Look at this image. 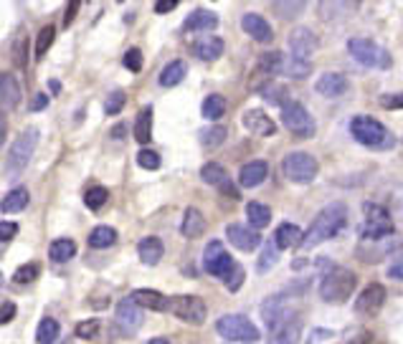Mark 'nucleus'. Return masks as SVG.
<instances>
[{"label":"nucleus","instance_id":"obj_44","mask_svg":"<svg viewBox=\"0 0 403 344\" xmlns=\"http://www.w3.org/2000/svg\"><path fill=\"white\" fill-rule=\"evenodd\" d=\"M107 197H110L107 188H91L84 193V202H87V208L89 210H99L104 202H107Z\"/></svg>","mask_w":403,"mask_h":344},{"label":"nucleus","instance_id":"obj_9","mask_svg":"<svg viewBox=\"0 0 403 344\" xmlns=\"http://www.w3.org/2000/svg\"><path fill=\"white\" fill-rule=\"evenodd\" d=\"M350 56L368 68H388L390 56L386 48H381L378 43H373L370 38H350L348 40Z\"/></svg>","mask_w":403,"mask_h":344},{"label":"nucleus","instance_id":"obj_5","mask_svg":"<svg viewBox=\"0 0 403 344\" xmlns=\"http://www.w3.org/2000/svg\"><path fill=\"white\" fill-rule=\"evenodd\" d=\"M216 331L228 342H259V329L256 324H251V319H247L244 314H226L216 322Z\"/></svg>","mask_w":403,"mask_h":344},{"label":"nucleus","instance_id":"obj_49","mask_svg":"<svg viewBox=\"0 0 403 344\" xmlns=\"http://www.w3.org/2000/svg\"><path fill=\"white\" fill-rule=\"evenodd\" d=\"M124 66L130 68L132 74H137V71H142V51L140 48H130L127 54H124Z\"/></svg>","mask_w":403,"mask_h":344},{"label":"nucleus","instance_id":"obj_2","mask_svg":"<svg viewBox=\"0 0 403 344\" xmlns=\"http://www.w3.org/2000/svg\"><path fill=\"white\" fill-rule=\"evenodd\" d=\"M350 132L356 137L360 144L370 149H390L396 144V137L390 135L388 127L383 124V121L373 119V117H356V119L350 121Z\"/></svg>","mask_w":403,"mask_h":344},{"label":"nucleus","instance_id":"obj_50","mask_svg":"<svg viewBox=\"0 0 403 344\" xmlns=\"http://www.w3.org/2000/svg\"><path fill=\"white\" fill-rule=\"evenodd\" d=\"M244 276H247V274H244V269H241V266H233L231 274H228V276L224 278V281H226V289H228V291H239L241 283H244Z\"/></svg>","mask_w":403,"mask_h":344},{"label":"nucleus","instance_id":"obj_29","mask_svg":"<svg viewBox=\"0 0 403 344\" xmlns=\"http://www.w3.org/2000/svg\"><path fill=\"white\" fill-rule=\"evenodd\" d=\"M28 202H31L28 188H15L0 200V210H3V213H21V210L28 208Z\"/></svg>","mask_w":403,"mask_h":344},{"label":"nucleus","instance_id":"obj_46","mask_svg":"<svg viewBox=\"0 0 403 344\" xmlns=\"http://www.w3.org/2000/svg\"><path fill=\"white\" fill-rule=\"evenodd\" d=\"M124 101H127V94H124L122 89H117V91H112V94L107 96L104 112H107V114H110V117L119 114V112H122V107H124Z\"/></svg>","mask_w":403,"mask_h":344},{"label":"nucleus","instance_id":"obj_34","mask_svg":"<svg viewBox=\"0 0 403 344\" xmlns=\"http://www.w3.org/2000/svg\"><path fill=\"white\" fill-rule=\"evenodd\" d=\"M226 109H228V104H226V99L221 94H211L203 99V107H200V114L205 117V119H221V117L226 114Z\"/></svg>","mask_w":403,"mask_h":344},{"label":"nucleus","instance_id":"obj_27","mask_svg":"<svg viewBox=\"0 0 403 344\" xmlns=\"http://www.w3.org/2000/svg\"><path fill=\"white\" fill-rule=\"evenodd\" d=\"M305 241V233H302L300 225H294V223H281L277 233H274V243H277V248H294V246H300Z\"/></svg>","mask_w":403,"mask_h":344},{"label":"nucleus","instance_id":"obj_13","mask_svg":"<svg viewBox=\"0 0 403 344\" xmlns=\"http://www.w3.org/2000/svg\"><path fill=\"white\" fill-rule=\"evenodd\" d=\"M168 311H173V314L185 324H203L205 314H208L203 299L198 297H173L170 309Z\"/></svg>","mask_w":403,"mask_h":344},{"label":"nucleus","instance_id":"obj_59","mask_svg":"<svg viewBox=\"0 0 403 344\" xmlns=\"http://www.w3.org/2000/svg\"><path fill=\"white\" fill-rule=\"evenodd\" d=\"M76 10H79V3H68V8H66V18H64V26H68V23L74 20Z\"/></svg>","mask_w":403,"mask_h":344},{"label":"nucleus","instance_id":"obj_36","mask_svg":"<svg viewBox=\"0 0 403 344\" xmlns=\"http://www.w3.org/2000/svg\"><path fill=\"white\" fill-rule=\"evenodd\" d=\"M200 180L221 188L224 182H228V172H226L224 165H219V162H205L203 167H200Z\"/></svg>","mask_w":403,"mask_h":344},{"label":"nucleus","instance_id":"obj_16","mask_svg":"<svg viewBox=\"0 0 403 344\" xmlns=\"http://www.w3.org/2000/svg\"><path fill=\"white\" fill-rule=\"evenodd\" d=\"M386 304V286L383 283H368L365 289L358 294L356 299V311L362 317H376L378 311Z\"/></svg>","mask_w":403,"mask_h":344},{"label":"nucleus","instance_id":"obj_40","mask_svg":"<svg viewBox=\"0 0 403 344\" xmlns=\"http://www.w3.org/2000/svg\"><path fill=\"white\" fill-rule=\"evenodd\" d=\"M56 38V28L54 26H43L41 31H38V36H36V59H43V56L48 54V48H51V43H54Z\"/></svg>","mask_w":403,"mask_h":344},{"label":"nucleus","instance_id":"obj_53","mask_svg":"<svg viewBox=\"0 0 403 344\" xmlns=\"http://www.w3.org/2000/svg\"><path fill=\"white\" fill-rule=\"evenodd\" d=\"M388 276L396 278V281H403V253L401 256H396L393 261H390L388 266Z\"/></svg>","mask_w":403,"mask_h":344},{"label":"nucleus","instance_id":"obj_38","mask_svg":"<svg viewBox=\"0 0 403 344\" xmlns=\"http://www.w3.org/2000/svg\"><path fill=\"white\" fill-rule=\"evenodd\" d=\"M309 63L307 61H300V59H294V56H284L281 59V74H287L292 76V79H305V76L309 74Z\"/></svg>","mask_w":403,"mask_h":344},{"label":"nucleus","instance_id":"obj_18","mask_svg":"<svg viewBox=\"0 0 403 344\" xmlns=\"http://www.w3.org/2000/svg\"><path fill=\"white\" fill-rule=\"evenodd\" d=\"M244 127L259 137L277 135V121H274L267 112H261V109H247V112H244Z\"/></svg>","mask_w":403,"mask_h":344},{"label":"nucleus","instance_id":"obj_61","mask_svg":"<svg viewBox=\"0 0 403 344\" xmlns=\"http://www.w3.org/2000/svg\"><path fill=\"white\" fill-rule=\"evenodd\" d=\"M48 87H51V91H54V94H59V91H61V84H59L56 79L48 81Z\"/></svg>","mask_w":403,"mask_h":344},{"label":"nucleus","instance_id":"obj_51","mask_svg":"<svg viewBox=\"0 0 403 344\" xmlns=\"http://www.w3.org/2000/svg\"><path fill=\"white\" fill-rule=\"evenodd\" d=\"M381 104L386 109H403V91H396V94H383Z\"/></svg>","mask_w":403,"mask_h":344},{"label":"nucleus","instance_id":"obj_3","mask_svg":"<svg viewBox=\"0 0 403 344\" xmlns=\"http://www.w3.org/2000/svg\"><path fill=\"white\" fill-rule=\"evenodd\" d=\"M356 286H358V278L353 271L342 269V266H332L320 283V297L322 301L328 304H345L353 297Z\"/></svg>","mask_w":403,"mask_h":344},{"label":"nucleus","instance_id":"obj_11","mask_svg":"<svg viewBox=\"0 0 403 344\" xmlns=\"http://www.w3.org/2000/svg\"><path fill=\"white\" fill-rule=\"evenodd\" d=\"M142 327V309L135 304V299L127 297L117 304V314H115V329L122 334V337H132L137 329Z\"/></svg>","mask_w":403,"mask_h":344},{"label":"nucleus","instance_id":"obj_33","mask_svg":"<svg viewBox=\"0 0 403 344\" xmlns=\"http://www.w3.org/2000/svg\"><path fill=\"white\" fill-rule=\"evenodd\" d=\"M76 253V243L68 241V238H59V241L51 243V248H48V256H51V261L56 263H66L71 261Z\"/></svg>","mask_w":403,"mask_h":344},{"label":"nucleus","instance_id":"obj_32","mask_svg":"<svg viewBox=\"0 0 403 344\" xmlns=\"http://www.w3.org/2000/svg\"><path fill=\"white\" fill-rule=\"evenodd\" d=\"M152 137V107H145L140 109V114H137V121H135V140L140 144H147Z\"/></svg>","mask_w":403,"mask_h":344},{"label":"nucleus","instance_id":"obj_60","mask_svg":"<svg viewBox=\"0 0 403 344\" xmlns=\"http://www.w3.org/2000/svg\"><path fill=\"white\" fill-rule=\"evenodd\" d=\"M6 135H8V121L6 117H3V112H0V144L6 142Z\"/></svg>","mask_w":403,"mask_h":344},{"label":"nucleus","instance_id":"obj_43","mask_svg":"<svg viewBox=\"0 0 403 344\" xmlns=\"http://www.w3.org/2000/svg\"><path fill=\"white\" fill-rule=\"evenodd\" d=\"M277 261H279V248H277V243L269 241L259 256V271L264 274V271H269L272 266H277Z\"/></svg>","mask_w":403,"mask_h":344},{"label":"nucleus","instance_id":"obj_21","mask_svg":"<svg viewBox=\"0 0 403 344\" xmlns=\"http://www.w3.org/2000/svg\"><path fill=\"white\" fill-rule=\"evenodd\" d=\"M219 26V15L208 10V8H196L183 23L185 33H198V31H211V28Z\"/></svg>","mask_w":403,"mask_h":344},{"label":"nucleus","instance_id":"obj_12","mask_svg":"<svg viewBox=\"0 0 403 344\" xmlns=\"http://www.w3.org/2000/svg\"><path fill=\"white\" fill-rule=\"evenodd\" d=\"M236 263L231 261V253H226L224 243L221 241H211L205 246V253H203V269L211 274V276H219L226 278L231 274V269Z\"/></svg>","mask_w":403,"mask_h":344},{"label":"nucleus","instance_id":"obj_8","mask_svg":"<svg viewBox=\"0 0 403 344\" xmlns=\"http://www.w3.org/2000/svg\"><path fill=\"white\" fill-rule=\"evenodd\" d=\"M302 334V317L297 311L284 309L279 317L269 324L267 344H297Z\"/></svg>","mask_w":403,"mask_h":344},{"label":"nucleus","instance_id":"obj_42","mask_svg":"<svg viewBox=\"0 0 403 344\" xmlns=\"http://www.w3.org/2000/svg\"><path fill=\"white\" fill-rule=\"evenodd\" d=\"M38 274H41V266L38 263H23V266H18L13 274V283H18V286H23V283H34L36 278H38Z\"/></svg>","mask_w":403,"mask_h":344},{"label":"nucleus","instance_id":"obj_54","mask_svg":"<svg viewBox=\"0 0 403 344\" xmlns=\"http://www.w3.org/2000/svg\"><path fill=\"white\" fill-rule=\"evenodd\" d=\"M13 317H15V304L6 301L3 306H0V324H8Z\"/></svg>","mask_w":403,"mask_h":344},{"label":"nucleus","instance_id":"obj_48","mask_svg":"<svg viewBox=\"0 0 403 344\" xmlns=\"http://www.w3.org/2000/svg\"><path fill=\"white\" fill-rule=\"evenodd\" d=\"M272 8L274 10H279L281 18H289V15L297 18V15L305 10V3H279V0H277V3H272Z\"/></svg>","mask_w":403,"mask_h":344},{"label":"nucleus","instance_id":"obj_63","mask_svg":"<svg viewBox=\"0 0 403 344\" xmlns=\"http://www.w3.org/2000/svg\"><path fill=\"white\" fill-rule=\"evenodd\" d=\"M147 344H170V342H168V339H163V337H157V339H150Z\"/></svg>","mask_w":403,"mask_h":344},{"label":"nucleus","instance_id":"obj_62","mask_svg":"<svg viewBox=\"0 0 403 344\" xmlns=\"http://www.w3.org/2000/svg\"><path fill=\"white\" fill-rule=\"evenodd\" d=\"M124 135V124H117L115 129H112V137H122Z\"/></svg>","mask_w":403,"mask_h":344},{"label":"nucleus","instance_id":"obj_22","mask_svg":"<svg viewBox=\"0 0 403 344\" xmlns=\"http://www.w3.org/2000/svg\"><path fill=\"white\" fill-rule=\"evenodd\" d=\"M241 28H244L254 40H259V43H269V40L274 38V31L267 23V18H261V15L256 13L244 15V18H241Z\"/></svg>","mask_w":403,"mask_h":344},{"label":"nucleus","instance_id":"obj_35","mask_svg":"<svg viewBox=\"0 0 403 344\" xmlns=\"http://www.w3.org/2000/svg\"><path fill=\"white\" fill-rule=\"evenodd\" d=\"M59 334H61L59 322L51 319V317H46V319H41L38 329H36V342H38V344H54L56 339H59Z\"/></svg>","mask_w":403,"mask_h":344},{"label":"nucleus","instance_id":"obj_4","mask_svg":"<svg viewBox=\"0 0 403 344\" xmlns=\"http://www.w3.org/2000/svg\"><path fill=\"white\" fill-rule=\"evenodd\" d=\"M36 147H38V129H36V127L23 129L21 135H18V140L13 142L10 152H8L6 175H8V177L21 175L23 170H26V165L31 162V157H34Z\"/></svg>","mask_w":403,"mask_h":344},{"label":"nucleus","instance_id":"obj_14","mask_svg":"<svg viewBox=\"0 0 403 344\" xmlns=\"http://www.w3.org/2000/svg\"><path fill=\"white\" fill-rule=\"evenodd\" d=\"M403 246V238H383V241H362L360 246H358V258H360L362 263H378L383 261V258L388 256V253H393L396 248H401Z\"/></svg>","mask_w":403,"mask_h":344},{"label":"nucleus","instance_id":"obj_41","mask_svg":"<svg viewBox=\"0 0 403 344\" xmlns=\"http://www.w3.org/2000/svg\"><path fill=\"white\" fill-rule=\"evenodd\" d=\"M281 59L284 56L281 54H277V51H272V54H264L259 59V74H264V76H274V74H281Z\"/></svg>","mask_w":403,"mask_h":344},{"label":"nucleus","instance_id":"obj_58","mask_svg":"<svg viewBox=\"0 0 403 344\" xmlns=\"http://www.w3.org/2000/svg\"><path fill=\"white\" fill-rule=\"evenodd\" d=\"M221 190H224V195L233 197V200H236V197L241 195L239 190H236V185H233V182H224V185H221Z\"/></svg>","mask_w":403,"mask_h":344},{"label":"nucleus","instance_id":"obj_19","mask_svg":"<svg viewBox=\"0 0 403 344\" xmlns=\"http://www.w3.org/2000/svg\"><path fill=\"white\" fill-rule=\"evenodd\" d=\"M23 91H21V84L15 79L13 74H0V109H10L18 107V101H21Z\"/></svg>","mask_w":403,"mask_h":344},{"label":"nucleus","instance_id":"obj_7","mask_svg":"<svg viewBox=\"0 0 403 344\" xmlns=\"http://www.w3.org/2000/svg\"><path fill=\"white\" fill-rule=\"evenodd\" d=\"M365 220H362V238L365 241H383V238L393 236V218L388 216V210L373 202H365Z\"/></svg>","mask_w":403,"mask_h":344},{"label":"nucleus","instance_id":"obj_24","mask_svg":"<svg viewBox=\"0 0 403 344\" xmlns=\"http://www.w3.org/2000/svg\"><path fill=\"white\" fill-rule=\"evenodd\" d=\"M269 175V165L264 160H251L247 162L244 167H241L239 172V182L244 185V188H256V185H261V182L267 180Z\"/></svg>","mask_w":403,"mask_h":344},{"label":"nucleus","instance_id":"obj_30","mask_svg":"<svg viewBox=\"0 0 403 344\" xmlns=\"http://www.w3.org/2000/svg\"><path fill=\"white\" fill-rule=\"evenodd\" d=\"M247 218H249V225H251V228H267L269 223H272V208L264 205V202L251 200L247 205Z\"/></svg>","mask_w":403,"mask_h":344},{"label":"nucleus","instance_id":"obj_31","mask_svg":"<svg viewBox=\"0 0 403 344\" xmlns=\"http://www.w3.org/2000/svg\"><path fill=\"white\" fill-rule=\"evenodd\" d=\"M185 71H188V66H185V61H170L168 66L160 71V87L170 89V87H178L180 81L185 79Z\"/></svg>","mask_w":403,"mask_h":344},{"label":"nucleus","instance_id":"obj_55","mask_svg":"<svg viewBox=\"0 0 403 344\" xmlns=\"http://www.w3.org/2000/svg\"><path fill=\"white\" fill-rule=\"evenodd\" d=\"M175 8H178V0H160L155 3V13H170Z\"/></svg>","mask_w":403,"mask_h":344},{"label":"nucleus","instance_id":"obj_26","mask_svg":"<svg viewBox=\"0 0 403 344\" xmlns=\"http://www.w3.org/2000/svg\"><path fill=\"white\" fill-rule=\"evenodd\" d=\"M224 40L219 36H205V38L196 40V46H193V54L198 56L200 61H216L224 56Z\"/></svg>","mask_w":403,"mask_h":344},{"label":"nucleus","instance_id":"obj_28","mask_svg":"<svg viewBox=\"0 0 403 344\" xmlns=\"http://www.w3.org/2000/svg\"><path fill=\"white\" fill-rule=\"evenodd\" d=\"M180 230H183L185 238H198L203 236L205 230V218L198 208H188L183 216V223H180Z\"/></svg>","mask_w":403,"mask_h":344},{"label":"nucleus","instance_id":"obj_39","mask_svg":"<svg viewBox=\"0 0 403 344\" xmlns=\"http://www.w3.org/2000/svg\"><path fill=\"white\" fill-rule=\"evenodd\" d=\"M226 137H228L226 127H208V129H200L198 140H200V144H203V147L213 149V147H221V144L226 142Z\"/></svg>","mask_w":403,"mask_h":344},{"label":"nucleus","instance_id":"obj_23","mask_svg":"<svg viewBox=\"0 0 403 344\" xmlns=\"http://www.w3.org/2000/svg\"><path fill=\"white\" fill-rule=\"evenodd\" d=\"M132 299H135V304L140 309H152V311L170 309V299L155 289H137V291H132Z\"/></svg>","mask_w":403,"mask_h":344},{"label":"nucleus","instance_id":"obj_1","mask_svg":"<svg viewBox=\"0 0 403 344\" xmlns=\"http://www.w3.org/2000/svg\"><path fill=\"white\" fill-rule=\"evenodd\" d=\"M345 223H348V205H345V202H332V205H328V208H322L320 213H317V218H314L312 225H309L307 233H305L302 246H305V248L320 246V243H325L328 238L337 236Z\"/></svg>","mask_w":403,"mask_h":344},{"label":"nucleus","instance_id":"obj_20","mask_svg":"<svg viewBox=\"0 0 403 344\" xmlns=\"http://www.w3.org/2000/svg\"><path fill=\"white\" fill-rule=\"evenodd\" d=\"M314 89H317V94L322 96H328V99H335V96H342L345 91L350 89V81L348 76H342V74H325L317 79V84H314Z\"/></svg>","mask_w":403,"mask_h":344},{"label":"nucleus","instance_id":"obj_25","mask_svg":"<svg viewBox=\"0 0 403 344\" xmlns=\"http://www.w3.org/2000/svg\"><path fill=\"white\" fill-rule=\"evenodd\" d=\"M137 253H140V261H142L145 266H155V263H160V258H163L165 246L160 238L147 236L137 243Z\"/></svg>","mask_w":403,"mask_h":344},{"label":"nucleus","instance_id":"obj_64","mask_svg":"<svg viewBox=\"0 0 403 344\" xmlns=\"http://www.w3.org/2000/svg\"><path fill=\"white\" fill-rule=\"evenodd\" d=\"M61 344H71V342H61Z\"/></svg>","mask_w":403,"mask_h":344},{"label":"nucleus","instance_id":"obj_37","mask_svg":"<svg viewBox=\"0 0 403 344\" xmlns=\"http://www.w3.org/2000/svg\"><path fill=\"white\" fill-rule=\"evenodd\" d=\"M117 241V230L112 225H96L89 233V246L91 248H110Z\"/></svg>","mask_w":403,"mask_h":344},{"label":"nucleus","instance_id":"obj_52","mask_svg":"<svg viewBox=\"0 0 403 344\" xmlns=\"http://www.w3.org/2000/svg\"><path fill=\"white\" fill-rule=\"evenodd\" d=\"M18 233V225L10 220H0V243L3 241H10V238Z\"/></svg>","mask_w":403,"mask_h":344},{"label":"nucleus","instance_id":"obj_45","mask_svg":"<svg viewBox=\"0 0 403 344\" xmlns=\"http://www.w3.org/2000/svg\"><path fill=\"white\" fill-rule=\"evenodd\" d=\"M99 329H102L99 319H87V322L76 324V337H79V339H96Z\"/></svg>","mask_w":403,"mask_h":344},{"label":"nucleus","instance_id":"obj_17","mask_svg":"<svg viewBox=\"0 0 403 344\" xmlns=\"http://www.w3.org/2000/svg\"><path fill=\"white\" fill-rule=\"evenodd\" d=\"M226 238L231 241L233 248L239 250H254L261 243V236L251 225H244V223H231L226 225Z\"/></svg>","mask_w":403,"mask_h":344},{"label":"nucleus","instance_id":"obj_47","mask_svg":"<svg viewBox=\"0 0 403 344\" xmlns=\"http://www.w3.org/2000/svg\"><path fill=\"white\" fill-rule=\"evenodd\" d=\"M137 165L145 170H157L160 167V155H157L155 149H140L137 152Z\"/></svg>","mask_w":403,"mask_h":344},{"label":"nucleus","instance_id":"obj_57","mask_svg":"<svg viewBox=\"0 0 403 344\" xmlns=\"http://www.w3.org/2000/svg\"><path fill=\"white\" fill-rule=\"evenodd\" d=\"M46 104H48V96L38 91V94L31 99V112H41V109H46Z\"/></svg>","mask_w":403,"mask_h":344},{"label":"nucleus","instance_id":"obj_10","mask_svg":"<svg viewBox=\"0 0 403 344\" xmlns=\"http://www.w3.org/2000/svg\"><path fill=\"white\" fill-rule=\"evenodd\" d=\"M281 172L287 175V180L305 185V182H312L314 177H317L320 165H317V160H314L312 155H307V152H289V155L281 160Z\"/></svg>","mask_w":403,"mask_h":344},{"label":"nucleus","instance_id":"obj_6","mask_svg":"<svg viewBox=\"0 0 403 344\" xmlns=\"http://www.w3.org/2000/svg\"><path fill=\"white\" fill-rule=\"evenodd\" d=\"M281 124H284L294 137H300V140H309V137L314 135V129H317V124H314L312 114L305 109V104H300V101L294 99L281 104Z\"/></svg>","mask_w":403,"mask_h":344},{"label":"nucleus","instance_id":"obj_56","mask_svg":"<svg viewBox=\"0 0 403 344\" xmlns=\"http://www.w3.org/2000/svg\"><path fill=\"white\" fill-rule=\"evenodd\" d=\"M15 61H18V66H26V38H21L15 43Z\"/></svg>","mask_w":403,"mask_h":344},{"label":"nucleus","instance_id":"obj_15","mask_svg":"<svg viewBox=\"0 0 403 344\" xmlns=\"http://www.w3.org/2000/svg\"><path fill=\"white\" fill-rule=\"evenodd\" d=\"M320 48V40L317 36L309 31V28H294L292 33H289V56L300 61H307L312 59V54Z\"/></svg>","mask_w":403,"mask_h":344}]
</instances>
